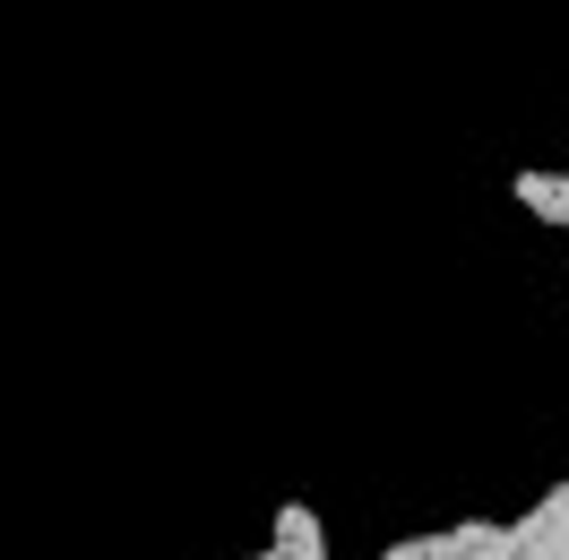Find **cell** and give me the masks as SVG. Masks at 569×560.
I'll return each instance as SVG.
<instances>
[{"label": "cell", "instance_id": "6da1fadb", "mask_svg": "<svg viewBox=\"0 0 569 560\" xmlns=\"http://www.w3.org/2000/svg\"><path fill=\"white\" fill-rule=\"evenodd\" d=\"M277 552H302V560H328V526L311 500H284L277 509Z\"/></svg>", "mask_w": 569, "mask_h": 560}, {"label": "cell", "instance_id": "3957f363", "mask_svg": "<svg viewBox=\"0 0 569 560\" xmlns=\"http://www.w3.org/2000/svg\"><path fill=\"white\" fill-rule=\"evenodd\" d=\"M449 543H458V560H509L518 552V534H509V526H449Z\"/></svg>", "mask_w": 569, "mask_h": 560}, {"label": "cell", "instance_id": "7a4b0ae2", "mask_svg": "<svg viewBox=\"0 0 569 560\" xmlns=\"http://www.w3.org/2000/svg\"><path fill=\"white\" fill-rule=\"evenodd\" d=\"M509 190H518V199H527L543 224H569V173H518Z\"/></svg>", "mask_w": 569, "mask_h": 560}]
</instances>
